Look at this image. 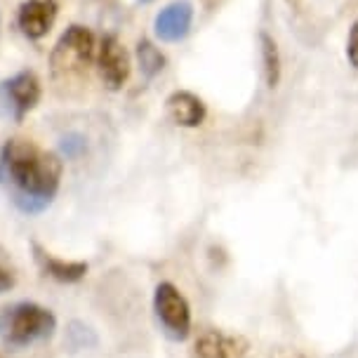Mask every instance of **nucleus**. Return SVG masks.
<instances>
[{
	"mask_svg": "<svg viewBox=\"0 0 358 358\" xmlns=\"http://www.w3.org/2000/svg\"><path fill=\"white\" fill-rule=\"evenodd\" d=\"M62 158L36 142L12 137L0 149V187L24 215L45 213L59 194Z\"/></svg>",
	"mask_w": 358,
	"mask_h": 358,
	"instance_id": "1",
	"label": "nucleus"
},
{
	"mask_svg": "<svg viewBox=\"0 0 358 358\" xmlns=\"http://www.w3.org/2000/svg\"><path fill=\"white\" fill-rule=\"evenodd\" d=\"M57 316L36 302H17L0 309V342L8 349H27L55 335Z\"/></svg>",
	"mask_w": 358,
	"mask_h": 358,
	"instance_id": "2",
	"label": "nucleus"
},
{
	"mask_svg": "<svg viewBox=\"0 0 358 358\" xmlns=\"http://www.w3.org/2000/svg\"><path fill=\"white\" fill-rule=\"evenodd\" d=\"M97 36L87 27L80 24H71L57 41L52 55H50V66H52L55 76H64V78H73L80 76L87 66L94 64L97 57Z\"/></svg>",
	"mask_w": 358,
	"mask_h": 358,
	"instance_id": "3",
	"label": "nucleus"
},
{
	"mask_svg": "<svg viewBox=\"0 0 358 358\" xmlns=\"http://www.w3.org/2000/svg\"><path fill=\"white\" fill-rule=\"evenodd\" d=\"M153 313H156V321L161 325V332L170 342L189 340L191 330H194L191 304L175 283L161 280L156 285V290H153Z\"/></svg>",
	"mask_w": 358,
	"mask_h": 358,
	"instance_id": "4",
	"label": "nucleus"
},
{
	"mask_svg": "<svg viewBox=\"0 0 358 358\" xmlns=\"http://www.w3.org/2000/svg\"><path fill=\"white\" fill-rule=\"evenodd\" d=\"M41 78L34 71H19L0 83V118L24 120L41 101Z\"/></svg>",
	"mask_w": 358,
	"mask_h": 358,
	"instance_id": "5",
	"label": "nucleus"
},
{
	"mask_svg": "<svg viewBox=\"0 0 358 358\" xmlns=\"http://www.w3.org/2000/svg\"><path fill=\"white\" fill-rule=\"evenodd\" d=\"M94 69H97L101 83H104L108 90H113V92L123 87L127 78H130V71H132L130 52H127L125 45L120 43L116 36L106 34L99 38Z\"/></svg>",
	"mask_w": 358,
	"mask_h": 358,
	"instance_id": "6",
	"label": "nucleus"
},
{
	"mask_svg": "<svg viewBox=\"0 0 358 358\" xmlns=\"http://www.w3.org/2000/svg\"><path fill=\"white\" fill-rule=\"evenodd\" d=\"M196 358H255L248 337L220 328H203L194 342Z\"/></svg>",
	"mask_w": 358,
	"mask_h": 358,
	"instance_id": "7",
	"label": "nucleus"
},
{
	"mask_svg": "<svg viewBox=\"0 0 358 358\" xmlns=\"http://www.w3.org/2000/svg\"><path fill=\"white\" fill-rule=\"evenodd\" d=\"M196 10L191 0H172L153 19V34L161 43H179L191 34Z\"/></svg>",
	"mask_w": 358,
	"mask_h": 358,
	"instance_id": "8",
	"label": "nucleus"
},
{
	"mask_svg": "<svg viewBox=\"0 0 358 358\" xmlns=\"http://www.w3.org/2000/svg\"><path fill=\"white\" fill-rule=\"evenodd\" d=\"M59 15L57 0H24L17 10V29L29 41H41L55 27Z\"/></svg>",
	"mask_w": 358,
	"mask_h": 358,
	"instance_id": "9",
	"label": "nucleus"
},
{
	"mask_svg": "<svg viewBox=\"0 0 358 358\" xmlns=\"http://www.w3.org/2000/svg\"><path fill=\"white\" fill-rule=\"evenodd\" d=\"M165 108H168V116L172 123L179 127H187V130L203 125V120L208 116L206 101L191 92V90H175L165 99Z\"/></svg>",
	"mask_w": 358,
	"mask_h": 358,
	"instance_id": "10",
	"label": "nucleus"
},
{
	"mask_svg": "<svg viewBox=\"0 0 358 358\" xmlns=\"http://www.w3.org/2000/svg\"><path fill=\"white\" fill-rule=\"evenodd\" d=\"M34 257L41 266V271L45 276L59 280V283H78L87 276V262L80 259H62L57 255L48 252L45 248H41L38 243H34Z\"/></svg>",
	"mask_w": 358,
	"mask_h": 358,
	"instance_id": "11",
	"label": "nucleus"
},
{
	"mask_svg": "<svg viewBox=\"0 0 358 358\" xmlns=\"http://www.w3.org/2000/svg\"><path fill=\"white\" fill-rule=\"evenodd\" d=\"M259 57H262V73H264L266 87L276 90L283 76V59H280L278 43L266 31H259Z\"/></svg>",
	"mask_w": 358,
	"mask_h": 358,
	"instance_id": "12",
	"label": "nucleus"
},
{
	"mask_svg": "<svg viewBox=\"0 0 358 358\" xmlns=\"http://www.w3.org/2000/svg\"><path fill=\"white\" fill-rule=\"evenodd\" d=\"M134 57H137V66H139V71H142V76L146 80L161 76L165 64H168V62H165V55L151 41H139Z\"/></svg>",
	"mask_w": 358,
	"mask_h": 358,
	"instance_id": "13",
	"label": "nucleus"
},
{
	"mask_svg": "<svg viewBox=\"0 0 358 358\" xmlns=\"http://www.w3.org/2000/svg\"><path fill=\"white\" fill-rule=\"evenodd\" d=\"M15 285H17L15 268H12L5 259H0V295H3V292H10Z\"/></svg>",
	"mask_w": 358,
	"mask_h": 358,
	"instance_id": "14",
	"label": "nucleus"
},
{
	"mask_svg": "<svg viewBox=\"0 0 358 358\" xmlns=\"http://www.w3.org/2000/svg\"><path fill=\"white\" fill-rule=\"evenodd\" d=\"M347 59L354 69H358V19L354 22V27L349 29L347 36Z\"/></svg>",
	"mask_w": 358,
	"mask_h": 358,
	"instance_id": "15",
	"label": "nucleus"
},
{
	"mask_svg": "<svg viewBox=\"0 0 358 358\" xmlns=\"http://www.w3.org/2000/svg\"><path fill=\"white\" fill-rule=\"evenodd\" d=\"M285 3H290V5H295V3H297V0H285Z\"/></svg>",
	"mask_w": 358,
	"mask_h": 358,
	"instance_id": "16",
	"label": "nucleus"
},
{
	"mask_svg": "<svg viewBox=\"0 0 358 358\" xmlns=\"http://www.w3.org/2000/svg\"><path fill=\"white\" fill-rule=\"evenodd\" d=\"M0 27H3V19H0Z\"/></svg>",
	"mask_w": 358,
	"mask_h": 358,
	"instance_id": "17",
	"label": "nucleus"
}]
</instances>
